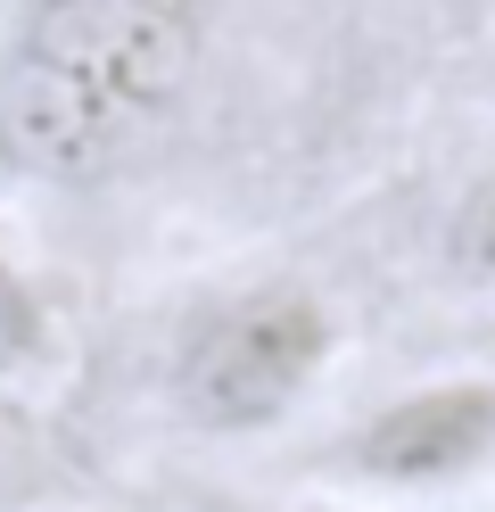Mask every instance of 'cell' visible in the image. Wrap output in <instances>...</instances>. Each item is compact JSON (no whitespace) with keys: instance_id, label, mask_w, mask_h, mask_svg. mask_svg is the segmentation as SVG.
I'll list each match as a JSON object with an SVG mask.
<instances>
[{"instance_id":"obj_5","label":"cell","mask_w":495,"mask_h":512,"mask_svg":"<svg viewBox=\"0 0 495 512\" xmlns=\"http://www.w3.org/2000/svg\"><path fill=\"white\" fill-rule=\"evenodd\" d=\"M446 273L462 290H495V149L479 157V174L462 182V199L446 215Z\"/></svg>"},{"instance_id":"obj_4","label":"cell","mask_w":495,"mask_h":512,"mask_svg":"<svg viewBox=\"0 0 495 512\" xmlns=\"http://www.w3.org/2000/svg\"><path fill=\"white\" fill-rule=\"evenodd\" d=\"M58 364V314H50V290L33 281L25 248L9 240L0 223V380H33Z\"/></svg>"},{"instance_id":"obj_2","label":"cell","mask_w":495,"mask_h":512,"mask_svg":"<svg viewBox=\"0 0 495 512\" xmlns=\"http://www.w3.org/2000/svg\"><path fill=\"white\" fill-rule=\"evenodd\" d=\"M339 306L297 273H264L240 290L190 306V323L165 347V413L190 438L248 446L289 430L339 364Z\"/></svg>"},{"instance_id":"obj_3","label":"cell","mask_w":495,"mask_h":512,"mask_svg":"<svg viewBox=\"0 0 495 512\" xmlns=\"http://www.w3.org/2000/svg\"><path fill=\"white\" fill-rule=\"evenodd\" d=\"M322 471L347 488V504L405 512L446 504L495 479V372H429L355 413L322 446Z\"/></svg>"},{"instance_id":"obj_6","label":"cell","mask_w":495,"mask_h":512,"mask_svg":"<svg viewBox=\"0 0 495 512\" xmlns=\"http://www.w3.org/2000/svg\"><path fill=\"white\" fill-rule=\"evenodd\" d=\"M207 512H372V504H330V496H281V504H256V496H215Z\"/></svg>"},{"instance_id":"obj_1","label":"cell","mask_w":495,"mask_h":512,"mask_svg":"<svg viewBox=\"0 0 495 512\" xmlns=\"http://www.w3.org/2000/svg\"><path fill=\"white\" fill-rule=\"evenodd\" d=\"M207 0H33L0 58V166L99 182L141 149L198 75Z\"/></svg>"}]
</instances>
